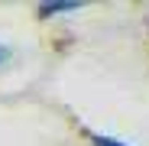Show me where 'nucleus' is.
Here are the masks:
<instances>
[{
	"label": "nucleus",
	"instance_id": "obj_1",
	"mask_svg": "<svg viewBox=\"0 0 149 146\" xmlns=\"http://www.w3.org/2000/svg\"><path fill=\"white\" fill-rule=\"evenodd\" d=\"M84 3L81 0H45V3H39V16L49 20V16H58V13H78Z\"/></svg>",
	"mask_w": 149,
	"mask_h": 146
},
{
	"label": "nucleus",
	"instance_id": "obj_2",
	"mask_svg": "<svg viewBox=\"0 0 149 146\" xmlns=\"http://www.w3.org/2000/svg\"><path fill=\"white\" fill-rule=\"evenodd\" d=\"M91 136V146H130V143H123L117 136H107V133H88Z\"/></svg>",
	"mask_w": 149,
	"mask_h": 146
},
{
	"label": "nucleus",
	"instance_id": "obj_3",
	"mask_svg": "<svg viewBox=\"0 0 149 146\" xmlns=\"http://www.w3.org/2000/svg\"><path fill=\"white\" fill-rule=\"evenodd\" d=\"M7 59H10V49H7V45H0V65H3Z\"/></svg>",
	"mask_w": 149,
	"mask_h": 146
}]
</instances>
